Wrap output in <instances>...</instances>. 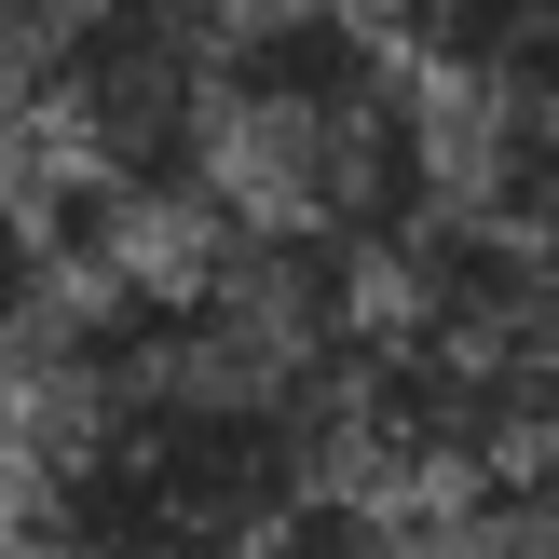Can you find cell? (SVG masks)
<instances>
[{
    "label": "cell",
    "instance_id": "6da1fadb",
    "mask_svg": "<svg viewBox=\"0 0 559 559\" xmlns=\"http://www.w3.org/2000/svg\"><path fill=\"white\" fill-rule=\"evenodd\" d=\"M559 464V246L409 205L342 260L328 519H409Z\"/></svg>",
    "mask_w": 559,
    "mask_h": 559
},
{
    "label": "cell",
    "instance_id": "7a4b0ae2",
    "mask_svg": "<svg viewBox=\"0 0 559 559\" xmlns=\"http://www.w3.org/2000/svg\"><path fill=\"white\" fill-rule=\"evenodd\" d=\"M178 191H205L260 246H314V260L382 246L424 205L396 55H369L355 27L246 0L233 41L205 55V96H191V136H178Z\"/></svg>",
    "mask_w": 559,
    "mask_h": 559
}]
</instances>
